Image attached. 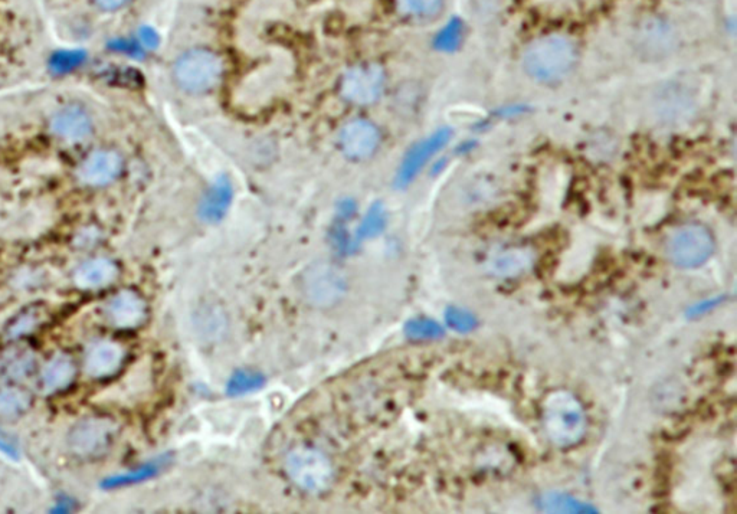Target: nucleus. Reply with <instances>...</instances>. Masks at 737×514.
<instances>
[{"label": "nucleus", "instance_id": "nucleus-28", "mask_svg": "<svg viewBox=\"0 0 737 514\" xmlns=\"http://www.w3.org/2000/svg\"><path fill=\"white\" fill-rule=\"evenodd\" d=\"M32 366H34V358L22 353L8 363V372L13 378H25L31 373Z\"/></svg>", "mask_w": 737, "mask_h": 514}, {"label": "nucleus", "instance_id": "nucleus-7", "mask_svg": "<svg viewBox=\"0 0 737 514\" xmlns=\"http://www.w3.org/2000/svg\"><path fill=\"white\" fill-rule=\"evenodd\" d=\"M117 425L107 418H87L70 432L71 450L81 457H100L107 453L116 438Z\"/></svg>", "mask_w": 737, "mask_h": 514}, {"label": "nucleus", "instance_id": "nucleus-15", "mask_svg": "<svg viewBox=\"0 0 737 514\" xmlns=\"http://www.w3.org/2000/svg\"><path fill=\"white\" fill-rule=\"evenodd\" d=\"M51 130L65 142H81L93 132V120L84 107L65 106L52 117Z\"/></svg>", "mask_w": 737, "mask_h": 514}, {"label": "nucleus", "instance_id": "nucleus-10", "mask_svg": "<svg viewBox=\"0 0 737 514\" xmlns=\"http://www.w3.org/2000/svg\"><path fill=\"white\" fill-rule=\"evenodd\" d=\"M451 136V130L448 127H442V129L432 133L431 136L415 143L402 159L401 166H399L398 173H396V185L399 188L411 185L419 173L422 172V169L431 162L432 157L447 146Z\"/></svg>", "mask_w": 737, "mask_h": 514}, {"label": "nucleus", "instance_id": "nucleus-5", "mask_svg": "<svg viewBox=\"0 0 737 514\" xmlns=\"http://www.w3.org/2000/svg\"><path fill=\"white\" fill-rule=\"evenodd\" d=\"M714 251L712 232L702 224H684L668 238L666 254L676 267L697 268L710 260Z\"/></svg>", "mask_w": 737, "mask_h": 514}, {"label": "nucleus", "instance_id": "nucleus-11", "mask_svg": "<svg viewBox=\"0 0 737 514\" xmlns=\"http://www.w3.org/2000/svg\"><path fill=\"white\" fill-rule=\"evenodd\" d=\"M123 157L113 149H98L85 157L77 169V178L87 186L110 185L123 170Z\"/></svg>", "mask_w": 737, "mask_h": 514}, {"label": "nucleus", "instance_id": "nucleus-19", "mask_svg": "<svg viewBox=\"0 0 737 514\" xmlns=\"http://www.w3.org/2000/svg\"><path fill=\"white\" fill-rule=\"evenodd\" d=\"M119 270L113 261L107 258H96V260L87 261L78 268L75 273V284L84 290H96V288L106 287L108 284L116 280Z\"/></svg>", "mask_w": 737, "mask_h": 514}, {"label": "nucleus", "instance_id": "nucleus-13", "mask_svg": "<svg viewBox=\"0 0 737 514\" xmlns=\"http://www.w3.org/2000/svg\"><path fill=\"white\" fill-rule=\"evenodd\" d=\"M533 258L530 248L510 245L488 254L486 268L494 277L516 278L532 268Z\"/></svg>", "mask_w": 737, "mask_h": 514}, {"label": "nucleus", "instance_id": "nucleus-20", "mask_svg": "<svg viewBox=\"0 0 737 514\" xmlns=\"http://www.w3.org/2000/svg\"><path fill=\"white\" fill-rule=\"evenodd\" d=\"M75 366L70 356L57 355L49 360L42 372V383L47 392L62 391L74 381Z\"/></svg>", "mask_w": 737, "mask_h": 514}, {"label": "nucleus", "instance_id": "nucleus-21", "mask_svg": "<svg viewBox=\"0 0 737 514\" xmlns=\"http://www.w3.org/2000/svg\"><path fill=\"white\" fill-rule=\"evenodd\" d=\"M539 509L549 513H598L595 507L563 493H546L539 497Z\"/></svg>", "mask_w": 737, "mask_h": 514}, {"label": "nucleus", "instance_id": "nucleus-22", "mask_svg": "<svg viewBox=\"0 0 737 514\" xmlns=\"http://www.w3.org/2000/svg\"><path fill=\"white\" fill-rule=\"evenodd\" d=\"M167 458L160 457L157 460L150 461V463L144 464L136 470L129 471V473L120 474V476L110 477V479L103 481L104 489H116V487L130 486V484L142 483L157 476L162 471V468L166 466Z\"/></svg>", "mask_w": 737, "mask_h": 514}, {"label": "nucleus", "instance_id": "nucleus-1", "mask_svg": "<svg viewBox=\"0 0 737 514\" xmlns=\"http://www.w3.org/2000/svg\"><path fill=\"white\" fill-rule=\"evenodd\" d=\"M579 60V49L572 36L550 32L533 39L523 52V68L530 78L542 84H559L572 74Z\"/></svg>", "mask_w": 737, "mask_h": 514}, {"label": "nucleus", "instance_id": "nucleus-4", "mask_svg": "<svg viewBox=\"0 0 737 514\" xmlns=\"http://www.w3.org/2000/svg\"><path fill=\"white\" fill-rule=\"evenodd\" d=\"M287 476L303 491L320 494L333 483L334 470L329 457L316 448L297 447L286 458Z\"/></svg>", "mask_w": 737, "mask_h": 514}, {"label": "nucleus", "instance_id": "nucleus-18", "mask_svg": "<svg viewBox=\"0 0 737 514\" xmlns=\"http://www.w3.org/2000/svg\"><path fill=\"white\" fill-rule=\"evenodd\" d=\"M396 15L409 24H431L445 9V0H393Z\"/></svg>", "mask_w": 737, "mask_h": 514}, {"label": "nucleus", "instance_id": "nucleus-26", "mask_svg": "<svg viewBox=\"0 0 737 514\" xmlns=\"http://www.w3.org/2000/svg\"><path fill=\"white\" fill-rule=\"evenodd\" d=\"M405 333L409 339L434 340L444 336V329L435 320L419 317L405 324Z\"/></svg>", "mask_w": 737, "mask_h": 514}, {"label": "nucleus", "instance_id": "nucleus-23", "mask_svg": "<svg viewBox=\"0 0 737 514\" xmlns=\"http://www.w3.org/2000/svg\"><path fill=\"white\" fill-rule=\"evenodd\" d=\"M31 407V396L18 388H0V418L22 417Z\"/></svg>", "mask_w": 737, "mask_h": 514}, {"label": "nucleus", "instance_id": "nucleus-2", "mask_svg": "<svg viewBox=\"0 0 737 514\" xmlns=\"http://www.w3.org/2000/svg\"><path fill=\"white\" fill-rule=\"evenodd\" d=\"M224 75V58L215 49L191 48L173 62V83L189 96L212 93L221 85Z\"/></svg>", "mask_w": 737, "mask_h": 514}, {"label": "nucleus", "instance_id": "nucleus-24", "mask_svg": "<svg viewBox=\"0 0 737 514\" xmlns=\"http://www.w3.org/2000/svg\"><path fill=\"white\" fill-rule=\"evenodd\" d=\"M385 227V208H383L381 202H376V204L370 206L369 211L366 212L365 218H363L362 224H360L359 228H357L356 240L368 241L372 240V238L379 237Z\"/></svg>", "mask_w": 737, "mask_h": 514}, {"label": "nucleus", "instance_id": "nucleus-3", "mask_svg": "<svg viewBox=\"0 0 737 514\" xmlns=\"http://www.w3.org/2000/svg\"><path fill=\"white\" fill-rule=\"evenodd\" d=\"M542 424L550 443L571 448L586 432V414L581 402L568 391H553L542 402Z\"/></svg>", "mask_w": 737, "mask_h": 514}, {"label": "nucleus", "instance_id": "nucleus-25", "mask_svg": "<svg viewBox=\"0 0 737 514\" xmlns=\"http://www.w3.org/2000/svg\"><path fill=\"white\" fill-rule=\"evenodd\" d=\"M265 385V378L260 372L238 371L231 376L226 385V394L229 396H242L252 394Z\"/></svg>", "mask_w": 737, "mask_h": 514}, {"label": "nucleus", "instance_id": "nucleus-27", "mask_svg": "<svg viewBox=\"0 0 737 514\" xmlns=\"http://www.w3.org/2000/svg\"><path fill=\"white\" fill-rule=\"evenodd\" d=\"M445 320L448 326L458 333H470L477 326L476 317L470 311L458 309V307H450L445 313Z\"/></svg>", "mask_w": 737, "mask_h": 514}, {"label": "nucleus", "instance_id": "nucleus-6", "mask_svg": "<svg viewBox=\"0 0 737 514\" xmlns=\"http://www.w3.org/2000/svg\"><path fill=\"white\" fill-rule=\"evenodd\" d=\"M386 74L378 62H360L342 75L339 94L350 106L369 107L381 100Z\"/></svg>", "mask_w": 737, "mask_h": 514}, {"label": "nucleus", "instance_id": "nucleus-8", "mask_svg": "<svg viewBox=\"0 0 737 514\" xmlns=\"http://www.w3.org/2000/svg\"><path fill=\"white\" fill-rule=\"evenodd\" d=\"M381 143V129L368 119L347 121L339 133L340 152L352 162L369 160L376 155Z\"/></svg>", "mask_w": 737, "mask_h": 514}, {"label": "nucleus", "instance_id": "nucleus-9", "mask_svg": "<svg viewBox=\"0 0 737 514\" xmlns=\"http://www.w3.org/2000/svg\"><path fill=\"white\" fill-rule=\"evenodd\" d=\"M634 44L644 57L660 60L676 48V31L663 16H647L635 29Z\"/></svg>", "mask_w": 737, "mask_h": 514}, {"label": "nucleus", "instance_id": "nucleus-12", "mask_svg": "<svg viewBox=\"0 0 737 514\" xmlns=\"http://www.w3.org/2000/svg\"><path fill=\"white\" fill-rule=\"evenodd\" d=\"M345 277L330 264H317L306 277V296L317 306H330L345 293Z\"/></svg>", "mask_w": 737, "mask_h": 514}, {"label": "nucleus", "instance_id": "nucleus-17", "mask_svg": "<svg viewBox=\"0 0 737 514\" xmlns=\"http://www.w3.org/2000/svg\"><path fill=\"white\" fill-rule=\"evenodd\" d=\"M123 359V347L113 342H101L88 352L85 371L93 378H107L119 371Z\"/></svg>", "mask_w": 737, "mask_h": 514}, {"label": "nucleus", "instance_id": "nucleus-14", "mask_svg": "<svg viewBox=\"0 0 737 514\" xmlns=\"http://www.w3.org/2000/svg\"><path fill=\"white\" fill-rule=\"evenodd\" d=\"M234 201V185L228 176H221L203 192L198 205V216L205 224L214 225L224 221Z\"/></svg>", "mask_w": 737, "mask_h": 514}, {"label": "nucleus", "instance_id": "nucleus-30", "mask_svg": "<svg viewBox=\"0 0 737 514\" xmlns=\"http://www.w3.org/2000/svg\"><path fill=\"white\" fill-rule=\"evenodd\" d=\"M717 303H719V300L703 301V304H697L693 309V313L690 314L691 316H696V314L706 313L707 310L712 309Z\"/></svg>", "mask_w": 737, "mask_h": 514}, {"label": "nucleus", "instance_id": "nucleus-16", "mask_svg": "<svg viewBox=\"0 0 737 514\" xmlns=\"http://www.w3.org/2000/svg\"><path fill=\"white\" fill-rule=\"evenodd\" d=\"M107 316L119 329H134L146 319V303L134 291H120L108 303Z\"/></svg>", "mask_w": 737, "mask_h": 514}, {"label": "nucleus", "instance_id": "nucleus-29", "mask_svg": "<svg viewBox=\"0 0 737 514\" xmlns=\"http://www.w3.org/2000/svg\"><path fill=\"white\" fill-rule=\"evenodd\" d=\"M97 9L103 12H117L129 6L133 0H91Z\"/></svg>", "mask_w": 737, "mask_h": 514}]
</instances>
